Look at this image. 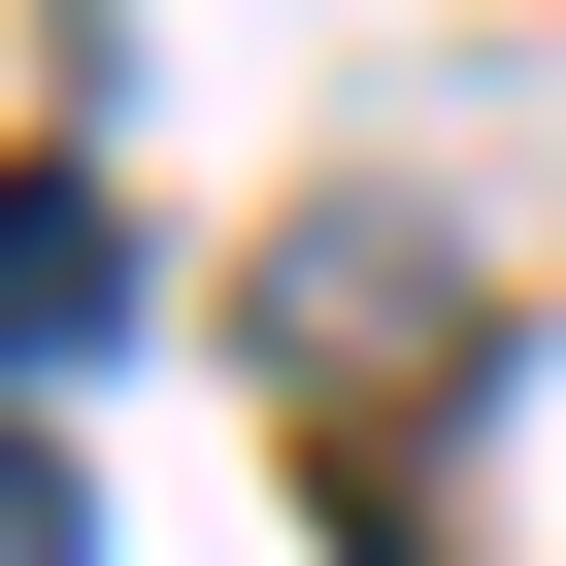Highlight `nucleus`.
<instances>
[{"label": "nucleus", "instance_id": "obj_1", "mask_svg": "<svg viewBox=\"0 0 566 566\" xmlns=\"http://www.w3.org/2000/svg\"><path fill=\"white\" fill-rule=\"evenodd\" d=\"M0 334H34V367H101V334H134V233H101L67 167H34V266H0Z\"/></svg>", "mask_w": 566, "mask_h": 566}]
</instances>
